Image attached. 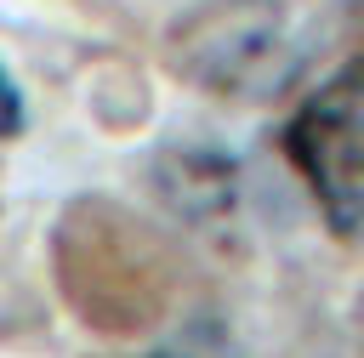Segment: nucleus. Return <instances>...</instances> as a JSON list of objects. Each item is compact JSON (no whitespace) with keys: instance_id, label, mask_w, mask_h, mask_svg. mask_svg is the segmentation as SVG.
Wrapping results in <instances>:
<instances>
[{"instance_id":"1","label":"nucleus","mask_w":364,"mask_h":358,"mask_svg":"<svg viewBox=\"0 0 364 358\" xmlns=\"http://www.w3.org/2000/svg\"><path fill=\"white\" fill-rule=\"evenodd\" d=\"M284 148L330 233L364 239V63L336 74L296 108Z\"/></svg>"},{"instance_id":"2","label":"nucleus","mask_w":364,"mask_h":358,"mask_svg":"<svg viewBox=\"0 0 364 358\" xmlns=\"http://www.w3.org/2000/svg\"><path fill=\"white\" fill-rule=\"evenodd\" d=\"M23 131V91H17V80L0 68V136H17Z\"/></svg>"}]
</instances>
